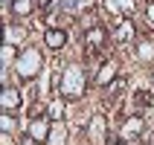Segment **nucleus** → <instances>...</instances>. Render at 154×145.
Instances as JSON below:
<instances>
[{
	"label": "nucleus",
	"instance_id": "7ed1b4c3",
	"mask_svg": "<svg viewBox=\"0 0 154 145\" xmlns=\"http://www.w3.org/2000/svg\"><path fill=\"white\" fill-rule=\"evenodd\" d=\"M44 131H47L44 125H35V128H32V134H35V137H44Z\"/></svg>",
	"mask_w": 154,
	"mask_h": 145
},
{
	"label": "nucleus",
	"instance_id": "f03ea898",
	"mask_svg": "<svg viewBox=\"0 0 154 145\" xmlns=\"http://www.w3.org/2000/svg\"><path fill=\"white\" fill-rule=\"evenodd\" d=\"M15 12H29V0H17V3H15Z\"/></svg>",
	"mask_w": 154,
	"mask_h": 145
},
{
	"label": "nucleus",
	"instance_id": "f257e3e1",
	"mask_svg": "<svg viewBox=\"0 0 154 145\" xmlns=\"http://www.w3.org/2000/svg\"><path fill=\"white\" fill-rule=\"evenodd\" d=\"M47 44H50L52 50H58V47H64V32H55V29H52V32L47 35Z\"/></svg>",
	"mask_w": 154,
	"mask_h": 145
},
{
	"label": "nucleus",
	"instance_id": "20e7f679",
	"mask_svg": "<svg viewBox=\"0 0 154 145\" xmlns=\"http://www.w3.org/2000/svg\"><path fill=\"white\" fill-rule=\"evenodd\" d=\"M50 3H52V0H38V6H41V9H47Z\"/></svg>",
	"mask_w": 154,
	"mask_h": 145
},
{
	"label": "nucleus",
	"instance_id": "39448f33",
	"mask_svg": "<svg viewBox=\"0 0 154 145\" xmlns=\"http://www.w3.org/2000/svg\"><path fill=\"white\" fill-rule=\"evenodd\" d=\"M148 15H151V17H154V6H151V9H148Z\"/></svg>",
	"mask_w": 154,
	"mask_h": 145
}]
</instances>
